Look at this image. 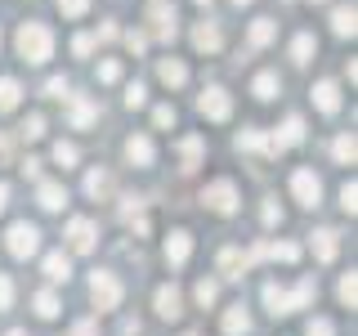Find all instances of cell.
<instances>
[{"mask_svg": "<svg viewBox=\"0 0 358 336\" xmlns=\"http://www.w3.org/2000/svg\"><path fill=\"white\" fill-rule=\"evenodd\" d=\"M67 274H72V265H67V255H63V251L45 255V278H50V283H67Z\"/></svg>", "mask_w": 358, "mask_h": 336, "instance_id": "ac0fdd59", "label": "cell"}, {"mask_svg": "<svg viewBox=\"0 0 358 336\" xmlns=\"http://www.w3.org/2000/svg\"><path fill=\"white\" fill-rule=\"evenodd\" d=\"M197 5H210V0H197Z\"/></svg>", "mask_w": 358, "mask_h": 336, "instance_id": "816d5d0a", "label": "cell"}, {"mask_svg": "<svg viewBox=\"0 0 358 336\" xmlns=\"http://www.w3.org/2000/svg\"><path fill=\"white\" fill-rule=\"evenodd\" d=\"M246 328H251V318H246V309H242V305H233L229 314H224V332H229V336H242Z\"/></svg>", "mask_w": 358, "mask_h": 336, "instance_id": "44dd1931", "label": "cell"}, {"mask_svg": "<svg viewBox=\"0 0 358 336\" xmlns=\"http://www.w3.org/2000/svg\"><path fill=\"white\" fill-rule=\"evenodd\" d=\"M193 296H197V305H215L220 287H215V283H197V291H193Z\"/></svg>", "mask_w": 358, "mask_h": 336, "instance_id": "d6a6232c", "label": "cell"}, {"mask_svg": "<svg viewBox=\"0 0 358 336\" xmlns=\"http://www.w3.org/2000/svg\"><path fill=\"white\" fill-rule=\"evenodd\" d=\"M94 238H99V229H94V220H85V216H76L72 224H67V246L72 251H94Z\"/></svg>", "mask_w": 358, "mask_h": 336, "instance_id": "52a82bcc", "label": "cell"}, {"mask_svg": "<svg viewBox=\"0 0 358 336\" xmlns=\"http://www.w3.org/2000/svg\"><path fill=\"white\" fill-rule=\"evenodd\" d=\"M85 193H90V197H108V193H112V175H108V171H90Z\"/></svg>", "mask_w": 358, "mask_h": 336, "instance_id": "7402d4cb", "label": "cell"}, {"mask_svg": "<svg viewBox=\"0 0 358 336\" xmlns=\"http://www.w3.org/2000/svg\"><path fill=\"white\" fill-rule=\"evenodd\" d=\"M291 188H296V202H300V206H318L322 184H318V175H313V171H296V175H291Z\"/></svg>", "mask_w": 358, "mask_h": 336, "instance_id": "ba28073f", "label": "cell"}, {"mask_svg": "<svg viewBox=\"0 0 358 336\" xmlns=\"http://www.w3.org/2000/svg\"><path fill=\"white\" fill-rule=\"evenodd\" d=\"M341 300H345L350 309L358 305V278H354V274H345V278H341Z\"/></svg>", "mask_w": 358, "mask_h": 336, "instance_id": "f546056e", "label": "cell"}, {"mask_svg": "<svg viewBox=\"0 0 358 336\" xmlns=\"http://www.w3.org/2000/svg\"><path fill=\"white\" fill-rule=\"evenodd\" d=\"M126 108H143V85H130L126 90Z\"/></svg>", "mask_w": 358, "mask_h": 336, "instance_id": "ee69618b", "label": "cell"}, {"mask_svg": "<svg viewBox=\"0 0 358 336\" xmlns=\"http://www.w3.org/2000/svg\"><path fill=\"white\" fill-rule=\"evenodd\" d=\"M264 255H273V260H300V246L296 242H273V246H264Z\"/></svg>", "mask_w": 358, "mask_h": 336, "instance_id": "d4e9b609", "label": "cell"}, {"mask_svg": "<svg viewBox=\"0 0 358 336\" xmlns=\"http://www.w3.org/2000/svg\"><path fill=\"white\" fill-rule=\"evenodd\" d=\"M18 81L14 76H0V112H9V108H18Z\"/></svg>", "mask_w": 358, "mask_h": 336, "instance_id": "603a6c76", "label": "cell"}, {"mask_svg": "<svg viewBox=\"0 0 358 336\" xmlns=\"http://www.w3.org/2000/svg\"><path fill=\"white\" fill-rule=\"evenodd\" d=\"M273 41V18H255L251 22V45H268Z\"/></svg>", "mask_w": 358, "mask_h": 336, "instance_id": "4316f807", "label": "cell"}, {"mask_svg": "<svg viewBox=\"0 0 358 336\" xmlns=\"http://www.w3.org/2000/svg\"><path fill=\"white\" fill-rule=\"evenodd\" d=\"M313 104H318L322 112H336V108H341V90H336L331 81H318V85H313Z\"/></svg>", "mask_w": 358, "mask_h": 336, "instance_id": "9a60e30c", "label": "cell"}, {"mask_svg": "<svg viewBox=\"0 0 358 336\" xmlns=\"http://www.w3.org/2000/svg\"><path fill=\"white\" fill-rule=\"evenodd\" d=\"M72 50H76V54H90V50H94V36H76Z\"/></svg>", "mask_w": 358, "mask_h": 336, "instance_id": "bcb514c9", "label": "cell"}, {"mask_svg": "<svg viewBox=\"0 0 358 336\" xmlns=\"http://www.w3.org/2000/svg\"><path fill=\"white\" fill-rule=\"evenodd\" d=\"M179 153L188 157V166H184V171H193V162L201 157V139H184V144H179Z\"/></svg>", "mask_w": 358, "mask_h": 336, "instance_id": "836d02e7", "label": "cell"}, {"mask_svg": "<svg viewBox=\"0 0 358 336\" xmlns=\"http://www.w3.org/2000/svg\"><path fill=\"white\" fill-rule=\"evenodd\" d=\"M354 197H358V188H354V184H345V188H341V206H345V211H350V216H354V206H358V202H354Z\"/></svg>", "mask_w": 358, "mask_h": 336, "instance_id": "7bdbcfd3", "label": "cell"}, {"mask_svg": "<svg viewBox=\"0 0 358 336\" xmlns=\"http://www.w3.org/2000/svg\"><path fill=\"white\" fill-rule=\"evenodd\" d=\"M36 314H41V318H54V314H59V300H54V291H41V296H36Z\"/></svg>", "mask_w": 358, "mask_h": 336, "instance_id": "4dcf8cb0", "label": "cell"}, {"mask_svg": "<svg viewBox=\"0 0 358 336\" xmlns=\"http://www.w3.org/2000/svg\"><path fill=\"white\" fill-rule=\"evenodd\" d=\"M300 139H305V121H300V117H287V126L268 139V153H282V148H291V144H300Z\"/></svg>", "mask_w": 358, "mask_h": 336, "instance_id": "9c48e42d", "label": "cell"}, {"mask_svg": "<svg viewBox=\"0 0 358 336\" xmlns=\"http://www.w3.org/2000/svg\"><path fill=\"white\" fill-rule=\"evenodd\" d=\"M188 255H193V238H188L184 229H175V233H171V242H166V260L179 269V265L188 260Z\"/></svg>", "mask_w": 358, "mask_h": 336, "instance_id": "30bf717a", "label": "cell"}, {"mask_svg": "<svg viewBox=\"0 0 358 336\" xmlns=\"http://www.w3.org/2000/svg\"><path fill=\"white\" fill-rule=\"evenodd\" d=\"M193 45L201 54H215L220 45H224V36H220V27L215 22H197V31H193Z\"/></svg>", "mask_w": 358, "mask_h": 336, "instance_id": "7c38bea8", "label": "cell"}, {"mask_svg": "<svg viewBox=\"0 0 358 336\" xmlns=\"http://www.w3.org/2000/svg\"><path fill=\"white\" fill-rule=\"evenodd\" d=\"M260 216H264V224H278V220H282V211H278V206H273V202H268V206L260 211Z\"/></svg>", "mask_w": 358, "mask_h": 336, "instance_id": "7dc6e473", "label": "cell"}, {"mask_svg": "<svg viewBox=\"0 0 358 336\" xmlns=\"http://www.w3.org/2000/svg\"><path fill=\"white\" fill-rule=\"evenodd\" d=\"M18 54L27 63H45L54 54V36H50V27L45 22H22L18 27Z\"/></svg>", "mask_w": 358, "mask_h": 336, "instance_id": "6da1fadb", "label": "cell"}, {"mask_svg": "<svg viewBox=\"0 0 358 336\" xmlns=\"http://www.w3.org/2000/svg\"><path fill=\"white\" fill-rule=\"evenodd\" d=\"M126 157H130L134 166H152L157 148H152V139H148V134H134V139H126Z\"/></svg>", "mask_w": 358, "mask_h": 336, "instance_id": "8fae6325", "label": "cell"}, {"mask_svg": "<svg viewBox=\"0 0 358 336\" xmlns=\"http://www.w3.org/2000/svg\"><path fill=\"white\" fill-rule=\"evenodd\" d=\"M242 265H246V260H242L238 251H233V246H229V251L220 255V269H224V278H238V269H242Z\"/></svg>", "mask_w": 358, "mask_h": 336, "instance_id": "f1b7e54d", "label": "cell"}, {"mask_svg": "<svg viewBox=\"0 0 358 336\" xmlns=\"http://www.w3.org/2000/svg\"><path fill=\"white\" fill-rule=\"evenodd\" d=\"M36 246H41V233H36V224L18 220L14 229H9V251H14L18 260H27V255H36Z\"/></svg>", "mask_w": 358, "mask_h": 336, "instance_id": "277c9868", "label": "cell"}, {"mask_svg": "<svg viewBox=\"0 0 358 336\" xmlns=\"http://www.w3.org/2000/svg\"><path fill=\"white\" fill-rule=\"evenodd\" d=\"M197 108H201V117H210V121H229V112H233V99H229V90L210 85L206 94L197 99Z\"/></svg>", "mask_w": 358, "mask_h": 336, "instance_id": "8992f818", "label": "cell"}, {"mask_svg": "<svg viewBox=\"0 0 358 336\" xmlns=\"http://www.w3.org/2000/svg\"><path fill=\"white\" fill-rule=\"evenodd\" d=\"M313 291H318V287H313V278H305V283H300L296 291H282V287L268 283V287H264V305H268V314H291V309L309 305Z\"/></svg>", "mask_w": 358, "mask_h": 336, "instance_id": "7a4b0ae2", "label": "cell"}, {"mask_svg": "<svg viewBox=\"0 0 358 336\" xmlns=\"http://www.w3.org/2000/svg\"><path fill=\"white\" fill-rule=\"evenodd\" d=\"M251 90H255V99H273V94H278V76H273V72H260Z\"/></svg>", "mask_w": 358, "mask_h": 336, "instance_id": "83f0119b", "label": "cell"}, {"mask_svg": "<svg viewBox=\"0 0 358 336\" xmlns=\"http://www.w3.org/2000/svg\"><path fill=\"white\" fill-rule=\"evenodd\" d=\"M157 314H162V318H179V314H184V300H179L175 287H162V291H157Z\"/></svg>", "mask_w": 358, "mask_h": 336, "instance_id": "5bb4252c", "label": "cell"}, {"mask_svg": "<svg viewBox=\"0 0 358 336\" xmlns=\"http://www.w3.org/2000/svg\"><path fill=\"white\" fill-rule=\"evenodd\" d=\"M152 126H157V130L175 126V108H157V112H152Z\"/></svg>", "mask_w": 358, "mask_h": 336, "instance_id": "74e56055", "label": "cell"}, {"mask_svg": "<svg viewBox=\"0 0 358 336\" xmlns=\"http://www.w3.org/2000/svg\"><path fill=\"white\" fill-rule=\"evenodd\" d=\"M9 305H14V283L0 274V309H9Z\"/></svg>", "mask_w": 358, "mask_h": 336, "instance_id": "f35d334b", "label": "cell"}, {"mask_svg": "<svg viewBox=\"0 0 358 336\" xmlns=\"http://www.w3.org/2000/svg\"><path fill=\"white\" fill-rule=\"evenodd\" d=\"M233 5H246V0H233Z\"/></svg>", "mask_w": 358, "mask_h": 336, "instance_id": "f5cc1de1", "label": "cell"}, {"mask_svg": "<svg viewBox=\"0 0 358 336\" xmlns=\"http://www.w3.org/2000/svg\"><path fill=\"white\" fill-rule=\"evenodd\" d=\"M59 9H63L67 18H81L85 9H90V0H59Z\"/></svg>", "mask_w": 358, "mask_h": 336, "instance_id": "e575fe53", "label": "cell"}, {"mask_svg": "<svg viewBox=\"0 0 358 336\" xmlns=\"http://www.w3.org/2000/svg\"><path fill=\"white\" fill-rule=\"evenodd\" d=\"M9 336H27V332H9Z\"/></svg>", "mask_w": 358, "mask_h": 336, "instance_id": "f907efd6", "label": "cell"}, {"mask_svg": "<svg viewBox=\"0 0 358 336\" xmlns=\"http://www.w3.org/2000/svg\"><path fill=\"white\" fill-rule=\"evenodd\" d=\"M67 117H72V126H76V130H85L90 121H94V104H90V99H72Z\"/></svg>", "mask_w": 358, "mask_h": 336, "instance_id": "ffe728a7", "label": "cell"}, {"mask_svg": "<svg viewBox=\"0 0 358 336\" xmlns=\"http://www.w3.org/2000/svg\"><path fill=\"white\" fill-rule=\"evenodd\" d=\"M126 45H130V50H134V54H139V50H143V45H148V36H143V31H130V36H126Z\"/></svg>", "mask_w": 358, "mask_h": 336, "instance_id": "f6af8a7d", "label": "cell"}, {"mask_svg": "<svg viewBox=\"0 0 358 336\" xmlns=\"http://www.w3.org/2000/svg\"><path fill=\"white\" fill-rule=\"evenodd\" d=\"M76 336H94V323H81V328H76Z\"/></svg>", "mask_w": 358, "mask_h": 336, "instance_id": "c3c4849f", "label": "cell"}, {"mask_svg": "<svg viewBox=\"0 0 358 336\" xmlns=\"http://www.w3.org/2000/svg\"><path fill=\"white\" fill-rule=\"evenodd\" d=\"M90 296H94L99 309H117V305H121V283H117V274H94V278H90Z\"/></svg>", "mask_w": 358, "mask_h": 336, "instance_id": "3957f363", "label": "cell"}, {"mask_svg": "<svg viewBox=\"0 0 358 336\" xmlns=\"http://www.w3.org/2000/svg\"><path fill=\"white\" fill-rule=\"evenodd\" d=\"M5 197H9V188H5V184H0V211H5Z\"/></svg>", "mask_w": 358, "mask_h": 336, "instance_id": "681fc988", "label": "cell"}, {"mask_svg": "<svg viewBox=\"0 0 358 336\" xmlns=\"http://www.w3.org/2000/svg\"><path fill=\"white\" fill-rule=\"evenodd\" d=\"M313 50H318V45H313V36H296V41H291V59H296V63H309Z\"/></svg>", "mask_w": 358, "mask_h": 336, "instance_id": "484cf974", "label": "cell"}, {"mask_svg": "<svg viewBox=\"0 0 358 336\" xmlns=\"http://www.w3.org/2000/svg\"><path fill=\"white\" fill-rule=\"evenodd\" d=\"M36 197H41V206H45V211H63L67 188H63V184H41V188H36Z\"/></svg>", "mask_w": 358, "mask_h": 336, "instance_id": "e0dca14e", "label": "cell"}, {"mask_svg": "<svg viewBox=\"0 0 358 336\" xmlns=\"http://www.w3.org/2000/svg\"><path fill=\"white\" fill-rule=\"evenodd\" d=\"M54 162H59V166H72L76 162V148H72V144H54Z\"/></svg>", "mask_w": 358, "mask_h": 336, "instance_id": "d590c367", "label": "cell"}, {"mask_svg": "<svg viewBox=\"0 0 358 336\" xmlns=\"http://www.w3.org/2000/svg\"><path fill=\"white\" fill-rule=\"evenodd\" d=\"M305 336H336V328H331V323H327V318H313Z\"/></svg>", "mask_w": 358, "mask_h": 336, "instance_id": "60d3db41", "label": "cell"}, {"mask_svg": "<svg viewBox=\"0 0 358 336\" xmlns=\"http://www.w3.org/2000/svg\"><path fill=\"white\" fill-rule=\"evenodd\" d=\"M201 202H206L210 211H220V216H233V211H238V188H233L229 179H215V184L201 193Z\"/></svg>", "mask_w": 358, "mask_h": 336, "instance_id": "5b68a950", "label": "cell"}, {"mask_svg": "<svg viewBox=\"0 0 358 336\" xmlns=\"http://www.w3.org/2000/svg\"><path fill=\"white\" fill-rule=\"evenodd\" d=\"M331 153H336V162H354V134H341Z\"/></svg>", "mask_w": 358, "mask_h": 336, "instance_id": "1f68e13d", "label": "cell"}, {"mask_svg": "<svg viewBox=\"0 0 358 336\" xmlns=\"http://www.w3.org/2000/svg\"><path fill=\"white\" fill-rule=\"evenodd\" d=\"M22 134H27V139H41V134H45V117H36V112H31L27 126H22Z\"/></svg>", "mask_w": 358, "mask_h": 336, "instance_id": "8d00e7d4", "label": "cell"}, {"mask_svg": "<svg viewBox=\"0 0 358 336\" xmlns=\"http://www.w3.org/2000/svg\"><path fill=\"white\" fill-rule=\"evenodd\" d=\"M313 251H318V260H331V255H336V233L318 229V233H313Z\"/></svg>", "mask_w": 358, "mask_h": 336, "instance_id": "cb8c5ba5", "label": "cell"}, {"mask_svg": "<svg viewBox=\"0 0 358 336\" xmlns=\"http://www.w3.org/2000/svg\"><path fill=\"white\" fill-rule=\"evenodd\" d=\"M117 76H121V63H99V81H117Z\"/></svg>", "mask_w": 358, "mask_h": 336, "instance_id": "b9f144b4", "label": "cell"}, {"mask_svg": "<svg viewBox=\"0 0 358 336\" xmlns=\"http://www.w3.org/2000/svg\"><path fill=\"white\" fill-rule=\"evenodd\" d=\"M358 14H354V5H336V14H331V27H336V36H354V22Z\"/></svg>", "mask_w": 358, "mask_h": 336, "instance_id": "d6986e66", "label": "cell"}, {"mask_svg": "<svg viewBox=\"0 0 358 336\" xmlns=\"http://www.w3.org/2000/svg\"><path fill=\"white\" fill-rule=\"evenodd\" d=\"M157 76H162L166 85H184L188 81V67L179 63V59H162V63H157Z\"/></svg>", "mask_w": 358, "mask_h": 336, "instance_id": "2e32d148", "label": "cell"}, {"mask_svg": "<svg viewBox=\"0 0 358 336\" xmlns=\"http://www.w3.org/2000/svg\"><path fill=\"white\" fill-rule=\"evenodd\" d=\"M152 31L162 41H175V9L171 5H152Z\"/></svg>", "mask_w": 358, "mask_h": 336, "instance_id": "4fadbf2b", "label": "cell"}, {"mask_svg": "<svg viewBox=\"0 0 358 336\" xmlns=\"http://www.w3.org/2000/svg\"><path fill=\"white\" fill-rule=\"evenodd\" d=\"M45 94H50V99H72V94H67V81H63V76H54V81L45 85Z\"/></svg>", "mask_w": 358, "mask_h": 336, "instance_id": "ab89813d", "label": "cell"}]
</instances>
